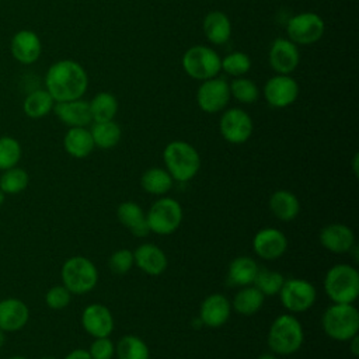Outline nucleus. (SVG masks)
I'll list each match as a JSON object with an SVG mask.
<instances>
[{
	"label": "nucleus",
	"mask_w": 359,
	"mask_h": 359,
	"mask_svg": "<svg viewBox=\"0 0 359 359\" xmlns=\"http://www.w3.org/2000/svg\"><path fill=\"white\" fill-rule=\"evenodd\" d=\"M172 178L165 168L153 167L143 172L140 178L142 188L151 195H164L172 187Z\"/></svg>",
	"instance_id": "32"
},
{
	"label": "nucleus",
	"mask_w": 359,
	"mask_h": 359,
	"mask_svg": "<svg viewBox=\"0 0 359 359\" xmlns=\"http://www.w3.org/2000/svg\"><path fill=\"white\" fill-rule=\"evenodd\" d=\"M118 359H149L150 352L146 342L136 335H125L116 344Z\"/></svg>",
	"instance_id": "33"
},
{
	"label": "nucleus",
	"mask_w": 359,
	"mask_h": 359,
	"mask_svg": "<svg viewBox=\"0 0 359 359\" xmlns=\"http://www.w3.org/2000/svg\"><path fill=\"white\" fill-rule=\"evenodd\" d=\"M11 56L21 65L35 63L42 53V42L36 32L31 29L17 31L10 42Z\"/></svg>",
	"instance_id": "15"
},
{
	"label": "nucleus",
	"mask_w": 359,
	"mask_h": 359,
	"mask_svg": "<svg viewBox=\"0 0 359 359\" xmlns=\"http://www.w3.org/2000/svg\"><path fill=\"white\" fill-rule=\"evenodd\" d=\"M65 359H91L88 351L86 349H74L72 352H69Z\"/></svg>",
	"instance_id": "42"
},
{
	"label": "nucleus",
	"mask_w": 359,
	"mask_h": 359,
	"mask_svg": "<svg viewBox=\"0 0 359 359\" xmlns=\"http://www.w3.org/2000/svg\"><path fill=\"white\" fill-rule=\"evenodd\" d=\"M264 300H265V296L254 285H248V286H243L236 293L231 307L243 316H251L258 310H261Z\"/></svg>",
	"instance_id": "29"
},
{
	"label": "nucleus",
	"mask_w": 359,
	"mask_h": 359,
	"mask_svg": "<svg viewBox=\"0 0 359 359\" xmlns=\"http://www.w3.org/2000/svg\"><path fill=\"white\" fill-rule=\"evenodd\" d=\"M324 289L332 303H353L359 296V273L348 264H337L324 278Z\"/></svg>",
	"instance_id": "5"
},
{
	"label": "nucleus",
	"mask_w": 359,
	"mask_h": 359,
	"mask_svg": "<svg viewBox=\"0 0 359 359\" xmlns=\"http://www.w3.org/2000/svg\"><path fill=\"white\" fill-rule=\"evenodd\" d=\"M55 105V100L45 88H36L27 94L22 101V111L28 118L39 119L46 116Z\"/></svg>",
	"instance_id": "28"
},
{
	"label": "nucleus",
	"mask_w": 359,
	"mask_h": 359,
	"mask_svg": "<svg viewBox=\"0 0 359 359\" xmlns=\"http://www.w3.org/2000/svg\"><path fill=\"white\" fill-rule=\"evenodd\" d=\"M269 209L282 222L293 220L300 212V202L294 194L286 189L275 191L269 198Z\"/></svg>",
	"instance_id": "26"
},
{
	"label": "nucleus",
	"mask_w": 359,
	"mask_h": 359,
	"mask_svg": "<svg viewBox=\"0 0 359 359\" xmlns=\"http://www.w3.org/2000/svg\"><path fill=\"white\" fill-rule=\"evenodd\" d=\"M324 32V20L313 11L299 13L293 15L286 24L287 39L296 45H313L323 38Z\"/></svg>",
	"instance_id": "9"
},
{
	"label": "nucleus",
	"mask_w": 359,
	"mask_h": 359,
	"mask_svg": "<svg viewBox=\"0 0 359 359\" xmlns=\"http://www.w3.org/2000/svg\"><path fill=\"white\" fill-rule=\"evenodd\" d=\"M72 293L63 285L52 286L45 294V303L52 310H62L69 306Z\"/></svg>",
	"instance_id": "40"
},
{
	"label": "nucleus",
	"mask_w": 359,
	"mask_h": 359,
	"mask_svg": "<svg viewBox=\"0 0 359 359\" xmlns=\"http://www.w3.org/2000/svg\"><path fill=\"white\" fill-rule=\"evenodd\" d=\"M109 268L116 275H123L130 271V268L135 265V258H133V251L128 248H121L116 250L111 257H109Z\"/></svg>",
	"instance_id": "39"
},
{
	"label": "nucleus",
	"mask_w": 359,
	"mask_h": 359,
	"mask_svg": "<svg viewBox=\"0 0 359 359\" xmlns=\"http://www.w3.org/2000/svg\"><path fill=\"white\" fill-rule=\"evenodd\" d=\"M303 341V327L294 316L280 314L272 321L268 332V345L273 353L292 355L302 348Z\"/></svg>",
	"instance_id": "3"
},
{
	"label": "nucleus",
	"mask_w": 359,
	"mask_h": 359,
	"mask_svg": "<svg viewBox=\"0 0 359 359\" xmlns=\"http://www.w3.org/2000/svg\"><path fill=\"white\" fill-rule=\"evenodd\" d=\"M320 243L325 250L334 254H344L352 250L355 244V234L346 224L332 223L321 229Z\"/></svg>",
	"instance_id": "21"
},
{
	"label": "nucleus",
	"mask_w": 359,
	"mask_h": 359,
	"mask_svg": "<svg viewBox=\"0 0 359 359\" xmlns=\"http://www.w3.org/2000/svg\"><path fill=\"white\" fill-rule=\"evenodd\" d=\"M93 122L112 121L118 112V100L108 91L97 93L88 102Z\"/></svg>",
	"instance_id": "30"
},
{
	"label": "nucleus",
	"mask_w": 359,
	"mask_h": 359,
	"mask_svg": "<svg viewBox=\"0 0 359 359\" xmlns=\"http://www.w3.org/2000/svg\"><path fill=\"white\" fill-rule=\"evenodd\" d=\"M258 269L259 268L255 259L247 255H241L230 262L227 279L233 286H248L254 283Z\"/></svg>",
	"instance_id": "27"
},
{
	"label": "nucleus",
	"mask_w": 359,
	"mask_h": 359,
	"mask_svg": "<svg viewBox=\"0 0 359 359\" xmlns=\"http://www.w3.org/2000/svg\"><path fill=\"white\" fill-rule=\"evenodd\" d=\"M146 220L150 231L160 236L172 234L182 222V208L178 201L163 196L150 206Z\"/></svg>",
	"instance_id": "8"
},
{
	"label": "nucleus",
	"mask_w": 359,
	"mask_h": 359,
	"mask_svg": "<svg viewBox=\"0 0 359 359\" xmlns=\"http://www.w3.org/2000/svg\"><path fill=\"white\" fill-rule=\"evenodd\" d=\"M252 119L241 108L226 109L219 121V130L222 137L231 144L245 143L252 135Z\"/></svg>",
	"instance_id": "12"
},
{
	"label": "nucleus",
	"mask_w": 359,
	"mask_h": 359,
	"mask_svg": "<svg viewBox=\"0 0 359 359\" xmlns=\"http://www.w3.org/2000/svg\"><path fill=\"white\" fill-rule=\"evenodd\" d=\"M4 342H6V334H4V331H1V330H0V349L3 348Z\"/></svg>",
	"instance_id": "45"
},
{
	"label": "nucleus",
	"mask_w": 359,
	"mask_h": 359,
	"mask_svg": "<svg viewBox=\"0 0 359 359\" xmlns=\"http://www.w3.org/2000/svg\"><path fill=\"white\" fill-rule=\"evenodd\" d=\"M323 330L335 341H349L359 331V313L353 303H334L323 314Z\"/></svg>",
	"instance_id": "4"
},
{
	"label": "nucleus",
	"mask_w": 359,
	"mask_h": 359,
	"mask_svg": "<svg viewBox=\"0 0 359 359\" xmlns=\"http://www.w3.org/2000/svg\"><path fill=\"white\" fill-rule=\"evenodd\" d=\"M88 353L91 359H112L115 353V346L108 337L95 338L88 349Z\"/></svg>",
	"instance_id": "41"
},
{
	"label": "nucleus",
	"mask_w": 359,
	"mask_h": 359,
	"mask_svg": "<svg viewBox=\"0 0 359 359\" xmlns=\"http://www.w3.org/2000/svg\"><path fill=\"white\" fill-rule=\"evenodd\" d=\"M251 69V59L245 52L236 50L227 53L220 60V70L233 77H241Z\"/></svg>",
	"instance_id": "36"
},
{
	"label": "nucleus",
	"mask_w": 359,
	"mask_h": 359,
	"mask_svg": "<svg viewBox=\"0 0 359 359\" xmlns=\"http://www.w3.org/2000/svg\"><path fill=\"white\" fill-rule=\"evenodd\" d=\"M22 149L20 142L13 136H0V170L15 167L21 160Z\"/></svg>",
	"instance_id": "38"
},
{
	"label": "nucleus",
	"mask_w": 359,
	"mask_h": 359,
	"mask_svg": "<svg viewBox=\"0 0 359 359\" xmlns=\"http://www.w3.org/2000/svg\"><path fill=\"white\" fill-rule=\"evenodd\" d=\"M29 320L28 306L15 297L0 300V330L4 332L20 331Z\"/></svg>",
	"instance_id": "20"
},
{
	"label": "nucleus",
	"mask_w": 359,
	"mask_h": 359,
	"mask_svg": "<svg viewBox=\"0 0 359 359\" xmlns=\"http://www.w3.org/2000/svg\"><path fill=\"white\" fill-rule=\"evenodd\" d=\"M353 171H355V175H358V154L353 156Z\"/></svg>",
	"instance_id": "46"
},
{
	"label": "nucleus",
	"mask_w": 359,
	"mask_h": 359,
	"mask_svg": "<svg viewBox=\"0 0 359 359\" xmlns=\"http://www.w3.org/2000/svg\"><path fill=\"white\" fill-rule=\"evenodd\" d=\"M202 31L212 45H223L231 36L230 18L223 11H209L203 18Z\"/></svg>",
	"instance_id": "23"
},
{
	"label": "nucleus",
	"mask_w": 359,
	"mask_h": 359,
	"mask_svg": "<svg viewBox=\"0 0 359 359\" xmlns=\"http://www.w3.org/2000/svg\"><path fill=\"white\" fill-rule=\"evenodd\" d=\"M258 359H278L273 353H262Z\"/></svg>",
	"instance_id": "44"
},
{
	"label": "nucleus",
	"mask_w": 359,
	"mask_h": 359,
	"mask_svg": "<svg viewBox=\"0 0 359 359\" xmlns=\"http://www.w3.org/2000/svg\"><path fill=\"white\" fill-rule=\"evenodd\" d=\"M63 147L67 154L74 158H84L94 150V142L90 129L87 128H69L63 137Z\"/></svg>",
	"instance_id": "25"
},
{
	"label": "nucleus",
	"mask_w": 359,
	"mask_h": 359,
	"mask_svg": "<svg viewBox=\"0 0 359 359\" xmlns=\"http://www.w3.org/2000/svg\"><path fill=\"white\" fill-rule=\"evenodd\" d=\"M28 172L18 165L7 168L3 171V174H0V189L6 195L22 192L28 187Z\"/></svg>",
	"instance_id": "34"
},
{
	"label": "nucleus",
	"mask_w": 359,
	"mask_h": 359,
	"mask_svg": "<svg viewBox=\"0 0 359 359\" xmlns=\"http://www.w3.org/2000/svg\"><path fill=\"white\" fill-rule=\"evenodd\" d=\"M90 132L94 146L105 150L115 147L122 136L121 126L114 119L105 122H94Z\"/></svg>",
	"instance_id": "31"
},
{
	"label": "nucleus",
	"mask_w": 359,
	"mask_h": 359,
	"mask_svg": "<svg viewBox=\"0 0 359 359\" xmlns=\"http://www.w3.org/2000/svg\"><path fill=\"white\" fill-rule=\"evenodd\" d=\"M283 307L292 313L307 311L317 299L316 287L306 279L292 278L285 279L279 290Z\"/></svg>",
	"instance_id": "10"
},
{
	"label": "nucleus",
	"mask_w": 359,
	"mask_h": 359,
	"mask_svg": "<svg viewBox=\"0 0 359 359\" xmlns=\"http://www.w3.org/2000/svg\"><path fill=\"white\" fill-rule=\"evenodd\" d=\"M8 359H28V358H25V356H21V355H15V356H10Z\"/></svg>",
	"instance_id": "48"
},
{
	"label": "nucleus",
	"mask_w": 359,
	"mask_h": 359,
	"mask_svg": "<svg viewBox=\"0 0 359 359\" xmlns=\"http://www.w3.org/2000/svg\"><path fill=\"white\" fill-rule=\"evenodd\" d=\"M268 60L276 74H290L300 63V52L290 39L276 38L269 46Z\"/></svg>",
	"instance_id": "14"
},
{
	"label": "nucleus",
	"mask_w": 359,
	"mask_h": 359,
	"mask_svg": "<svg viewBox=\"0 0 359 359\" xmlns=\"http://www.w3.org/2000/svg\"><path fill=\"white\" fill-rule=\"evenodd\" d=\"M81 325L94 338L109 337L114 330V317L108 307L100 303L88 304L81 314Z\"/></svg>",
	"instance_id": "17"
},
{
	"label": "nucleus",
	"mask_w": 359,
	"mask_h": 359,
	"mask_svg": "<svg viewBox=\"0 0 359 359\" xmlns=\"http://www.w3.org/2000/svg\"><path fill=\"white\" fill-rule=\"evenodd\" d=\"M229 88L230 97L236 98L241 104H254L259 97L258 86L251 79H247L244 76L234 77L229 83Z\"/></svg>",
	"instance_id": "35"
},
{
	"label": "nucleus",
	"mask_w": 359,
	"mask_h": 359,
	"mask_svg": "<svg viewBox=\"0 0 359 359\" xmlns=\"http://www.w3.org/2000/svg\"><path fill=\"white\" fill-rule=\"evenodd\" d=\"M230 101L229 83L223 77H212L201 81L196 91V104L206 114L223 111Z\"/></svg>",
	"instance_id": "11"
},
{
	"label": "nucleus",
	"mask_w": 359,
	"mask_h": 359,
	"mask_svg": "<svg viewBox=\"0 0 359 359\" xmlns=\"http://www.w3.org/2000/svg\"><path fill=\"white\" fill-rule=\"evenodd\" d=\"M88 88V74L76 60L62 59L52 63L45 74V90L55 102L81 98Z\"/></svg>",
	"instance_id": "1"
},
{
	"label": "nucleus",
	"mask_w": 359,
	"mask_h": 359,
	"mask_svg": "<svg viewBox=\"0 0 359 359\" xmlns=\"http://www.w3.org/2000/svg\"><path fill=\"white\" fill-rule=\"evenodd\" d=\"M286 248V236L275 227H265L252 238V250L262 259H276L285 254Z\"/></svg>",
	"instance_id": "16"
},
{
	"label": "nucleus",
	"mask_w": 359,
	"mask_h": 359,
	"mask_svg": "<svg viewBox=\"0 0 359 359\" xmlns=\"http://www.w3.org/2000/svg\"><path fill=\"white\" fill-rule=\"evenodd\" d=\"M231 313V303L224 294L212 293L206 296L199 309V320L212 328L222 327L227 323Z\"/></svg>",
	"instance_id": "19"
},
{
	"label": "nucleus",
	"mask_w": 359,
	"mask_h": 359,
	"mask_svg": "<svg viewBox=\"0 0 359 359\" xmlns=\"http://www.w3.org/2000/svg\"><path fill=\"white\" fill-rule=\"evenodd\" d=\"M349 341H351V351H352V353L356 356V355L359 353V348H358V345H359V338H358V335H355V337L351 338Z\"/></svg>",
	"instance_id": "43"
},
{
	"label": "nucleus",
	"mask_w": 359,
	"mask_h": 359,
	"mask_svg": "<svg viewBox=\"0 0 359 359\" xmlns=\"http://www.w3.org/2000/svg\"><path fill=\"white\" fill-rule=\"evenodd\" d=\"M41 359H56L55 356H43V358H41Z\"/></svg>",
	"instance_id": "49"
},
{
	"label": "nucleus",
	"mask_w": 359,
	"mask_h": 359,
	"mask_svg": "<svg viewBox=\"0 0 359 359\" xmlns=\"http://www.w3.org/2000/svg\"><path fill=\"white\" fill-rule=\"evenodd\" d=\"M135 265L150 276L161 275L168 265L165 252L154 244H142L133 251Z\"/></svg>",
	"instance_id": "22"
},
{
	"label": "nucleus",
	"mask_w": 359,
	"mask_h": 359,
	"mask_svg": "<svg viewBox=\"0 0 359 359\" xmlns=\"http://www.w3.org/2000/svg\"><path fill=\"white\" fill-rule=\"evenodd\" d=\"M220 60L222 57L216 50H213V48L205 45H194L184 52L181 65L184 72L191 79L203 81L219 74Z\"/></svg>",
	"instance_id": "7"
},
{
	"label": "nucleus",
	"mask_w": 359,
	"mask_h": 359,
	"mask_svg": "<svg viewBox=\"0 0 359 359\" xmlns=\"http://www.w3.org/2000/svg\"><path fill=\"white\" fill-rule=\"evenodd\" d=\"M264 98L272 108H286L299 97V84L289 74H275L266 80Z\"/></svg>",
	"instance_id": "13"
},
{
	"label": "nucleus",
	"mask_w": 359,
	"mask_h": 359,
	"mask_svg": "<svg viewBox=\"0 0 359 359\" xmlns=\"http://www.w3.org/2000/svg\"><path fill=\"white\" fill-rule=\"evenodd\" d=\"M165 170L174 181L188 182L201 168V156L198 150L185 140H172L163 150Z\"/></svg>",
	"instance_id": "2"
},
{
	"label": "nucleus",
	"mask_w": 359,
	"mask_h": 359,
	"mask_svg": "<svg viewBox=\"0 0 359 359\" xmlns=\"http://www.w3.org/2000/svg\"><path fill=\"white\" fill-rule=\"evenodd\" d=\"M4 199H6V194L0 189V205L4 202Z\"/></svg>",
	"instance_id": "47"
},
{
	"label": "nucleus",
	"mask_w": 359,
	"mask_h": 359,
	"mask_svg": "<svg viewBox=\"0 0 359 359\" xmlns=\"http://www.w3.org/2000/svg\"><path fill=\"white\" fill-rule=\"evenodd\" d=\"M116 216L118 220L133 234L137 237H144L150 233L147 220H146V213L143 209L135 203V202H122L118 209H116Z\"/></svg>",
	"instance_id": "24"
},
{
	"label": "nucleus",
	"mask_w": 359,
	"mask_h": 359,
	"mask_svg": "<svg viewBox=\"0 0 359 359\" xmlns=\"http://www.w3.org/2000/svg\"><path fill=\"white\" fill-rule=\"evenodd\" d=\"M52 111L57 119L69 128H87V125L93 122L88 101H84L83 98L55 102Z\"/></svg>",
	"instance_id": "18"
},
{
	"label": "nucleus",
	"mask_w": 359,
	"mask_h": 359,
	"mask_svg": "<svg viewBox=\"0 0 359 359\" xmlns=\"http://www.w3.org/2000/svg\"><path fill=\"white\" fill-rule=\"evenodd\" d=\"M62 285L74 294H84L93 290L98 282V271L93 261L76 255L65 261L60 271Z\"/></svg>",
	"instance_id": "6"
},
{
	"label": "nucleus",
	"mask_w": 359,
	"mask_h": 359,
	"mask_svg": "<svg viewBox=\"0 0 359 359\" xmlns=\"http://www.w3.org/2000/svg\"><path fill=\"white\" fill-rule=\"evenodd\" d=\"M285 282V278L278 271L271 269H258L257 276L254 279V286L264 294V296H273L278 294L282 285Z\"/></svg>",
	"instance_id": "37"
}]
</instances>
